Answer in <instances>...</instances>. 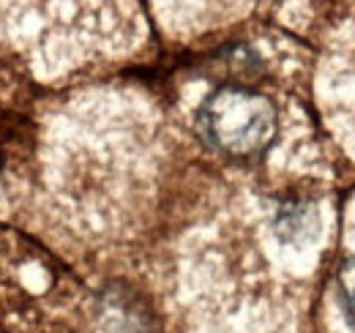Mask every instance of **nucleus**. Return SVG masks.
Segmentation results:
<instances>
[{
    "instance_id": "f257e3e1",
    "label": "nucleus",
    "mask_w": 355,
    "mask_h": 333,
    "mask_svg": "<svg viewBox=\"0 0 355 333\" xmlns=\"http://www.w3.org/2000/svg\"><path fill=\"white\" fill-rule=\"evenodd\" d=\"M202 139L230 159L263 156L276 139L279 115L273 101L241 85L216 87L197 110Z\"/></svg>"
},
{
    "instance_id": "f03ea898",
    "label": "nucleus",
    "mask_w": 355,
    "mask_h": 333,
    "mask_svg": "<svg viewBox=\"0 0 355 333\" xmlns=\"http://www.w3.org/2000/svg\"><path fill=\"white\" fill-rule=\"evenodd\" d=\"M304 227L314 230V213L306 205H287V208L279 210L276 232L282 241H301Z\"/></svg>"
},
{
    "instance_id": "7ed1b4c3",
    "label": "nucleus",
    "mask_w": 355,
    "mask_h": 333,
    "mask_svg": "<svg viewBox=\"0 0 355 333\" xmlns=\"http://www.w3.org/2000/svg\"><path fill=\"white\" fill-rule=\"evenodd\" d=\"M336 287H339V303L345 311L347 325L355 331V257H345L336 273Z\"/></svg>"
}]
</instances>
